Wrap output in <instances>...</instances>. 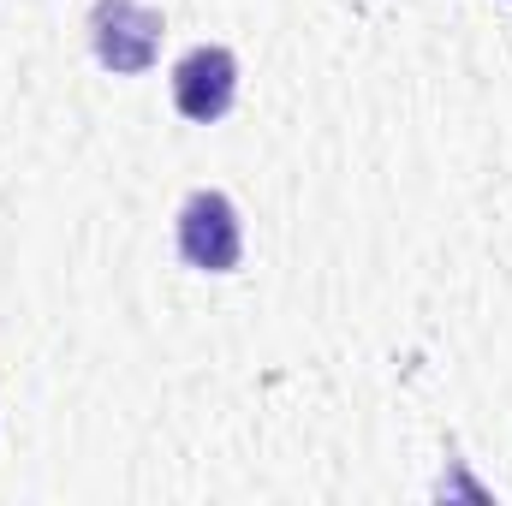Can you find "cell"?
Wrapping results in <instances>:
<instances>
[{"mask_svg":"<svg viewBox=\"0 0 512 506\" xmlns=\"http://www.w3.org/2000/svg\"><path fill=\"white\" fill-rule=\"evenodd\" d=\"M90 48L114 78H137L155 66L161 54V12H149L143 0H96L90 12Z\"/></svg>","mask_w":512,"mask_h":506,"instance_id":"1","label":"cell"},{"mask_svg":"<svg viewBox=\"0 0 512 506\" xmlns=\"http://www.w3.org/2000/svg\"><path fill=\"white\" fill-rule=\"evenodd\" d=\"M233 96H239V60H233L227 48L203 42V48H191V54L173 66V108H179L185 120L215 126V120H227Z\"/></svg>","mask_w":512,"mask_h":506,"instance_id":"3","label":"cell"},{"mask_svg":"<svg viewBox=\"0 0 512 506\" xmlns=\"http://www.w3.org/2000/svg\"><path fill=\"white\" fill-rule=\"evenodd\" d=\"M179 256L203 274H227L245 256V221L227 191H191L179 209Z\"/></svg>","mask_w":512,"mask_h":506,"instance_id":"2","label":"cell"}]
</instances>
